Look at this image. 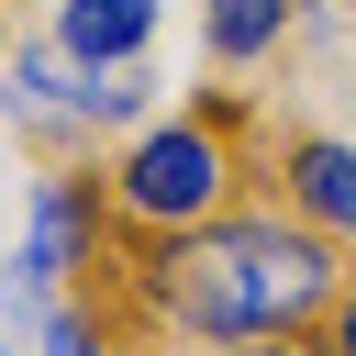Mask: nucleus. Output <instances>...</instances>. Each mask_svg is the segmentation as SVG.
<instances>
[{"label":"nucleus","mask_w":356,"mask_h":356,"mask_svg":"<svg viewBox=\"0 0 356 356\" xmlns=\"http://www.w3.org/2000/svg\"><path fill=\"white\" fill-rule=\"evenodd\" d=\"M156 312H178L200 334H234V345L289 334V323L334 312V245L300 234V222H267V211H245V222L211 211L156 256Z\"/></svg>","instance_id":"nucleus-1"},{"label":"nucleus","mask_w":356,"mask_h":356,"mask_svg":"<svg viewBox=\"0 0 356 356\" xmlns=\"http://www.w3.org/2000/svg\"><path fill=\"white\" fill-rule=\"evenodd\" d=\"M122 211L134 222H211L222 211V145L200 122H156L122 156Z\"/></svg>","instance_id":"nucleus-2"},{"label":"nucleus","mask_w":356,"mask_h":356,"mask_svg":"<svg viewBox=\"0 0 356 356\" xmlns=\"http://www.w3.org/2000/svg\"><path fill=\"white\" fill-rule=\"evenodd\" d=\"M0 78H11L22 122H100V67H78L67 44H11Z\"/></svg>","instance_id":"nucleus-3"},{"label":"nucleus","mask_w":356,"mask_h":356,"mask_svg":"<svg viewBox=\"0 0 356 356\" xmlns=\"http://www.w3.org/2000/svg\"><path fill=\"white\" fill-rule=\"evenodd\" d=\"M78 234H89V189H78V178H44V189H33V234H22V289H33V300L78 267Z\"/></svg>","instance_id":"nucleus-4"},{"label":"nucleus","mask_w":356,"mask_h":356,"mask_svg":"<svg viewBox=\"0 0 356 356\" xmlns=\"http://www.w3.org/2000/svg\"><path fill=\"white\" fill-rule=\"evenodd\" d=\"M145 33H156V0H56V44H67L78 67L145 56Z\"/></svg>","instance_id":"nucleus-5"},{"label":"nucleus","mask_w":356,"mask_h":356,"mask_svg":"<svg viewBox=\"0 0 356 356\" xmlns=\"http://www.w3.org/2000/svg\"><path fill=\"white\" fill-rule=\"evenodd\" d=\"M289 200L334 234H356V145H300L289 156Z\"/></svg>","instance_id":"nucleus-6"},{"label":"nucleus","mask_w":356,"mask_h":356,"mask_svg":"<svg viewBox=\"0 0 356 356\" xmlns=\"http://www.w3.org/2000/svg\"><path fill=\"white\" fill-rule=\"evenodd\" d=\"M211 44L222 56H267L278 44V0H211Z\"/></svg>","instance_id":"nucleus-7"},{"label":"nucleus","mask_w":356,"mask_h":356,"mask_svg":"<svg viewBox=\"0 0 356 356\" xmlns=\"http://www.w3.org/2000/svg\"><path fill=\"white\" fill-rule=\"evenodd\" d=\"M323 356H356V289H334V334H323Z\"/></svg>","instance_id":"nucleus-8"},{"label":"nucleus","mask_w":356,"mask_h":356,"mask_svg":"<svg viewBox=\"0 0 356 356\" xmlns=\"http://www.w3.org/2000/svg\"><path fill=\"white\" fill-rule=\"evenodd\" d=\"M234 356H289V334H256V345H234Z\"/></svg>","instance_id":"nucleus-9"},{"label":"nucleus","mask_w":356,"mask_h":356,"mask_svg":"<svg viewBox=\"0 0 356 356\" xmlns=\"http://www.w3.org/2000/svg\"><path fill=\"white\" fill-rule=\"evenodd\" d=\"M0 56H11V44H0Z\"/></svg>","instance_id":"nucleus-10"}]
</instances>
